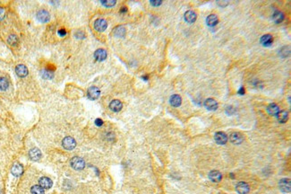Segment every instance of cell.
<instances>
[{
    "mask_svg": "<svg viewBox=\"0 0 291 194\" xmlns=\"http://www.w3.org/2000/svg\"><path fill=\"white\" fill-rule=\"evenodd\" d=\"M29 156L31 160H33V161H38L41 157V152L39 148L37 147H34V148H32L30 150L29 152Z\"/></svg>",
    "mask_w": 291,
    "mask_h": 194,
    "instance_id": "obj_15",
    "label": "cell"
},
{
    "mask_svg": "<svg viewBox=\"0 0 291 194\" xmlns=\"http://www.w3.org/2000/svg\"><path fill=\"white\" fill-rule=\"evenodd\" d=\"M52 181L48 177H41L40 179V186H41L43 189H49L52 187Z\"/></svg>",
    "mask_w": 291,
    "mask_h": 194,
    "instance_id": "obj_20",
    "label": "cell"
},
{
    "mask_svg": "<svg viewBox=\"0 0 291 194\" xmlns=\"http://www.w3.org/2000/svg\"><path fill=\"white\" fill-rule=\"evenodd\" d=\"M108 27V23L105 19L100 18V19H97L94 22V29L97 31H104Z\"/></svg>",
    "mask_w": 291,
    "mask_h": 194,
    "instance_id": "obj_4",
    "label": "cell"
},
{
    "mask_svg": "<svg viewBox=\"0 0 291 194\" xmlns=\"http://www.w3.org/2000/svg\"><path fill=\"white\" fill-rule=\"evenodd\" d=\"M32 194H44V189L40 185H34L30 189Z\"/></svg>",
    "mask_w": 291,
    "mask_h": 194,
    "instance_id": "obj_29",
    "label": "cell"
},
{
    "mask_svg": "<svg viewBox=\"0 0 291 194\" xmlns=\"http://www.w3.org/2000/svg\"><path fill=\"white\" fill-rule=\"evenodd\" d=\"M236 190L239 194H248L250 191V187L249 185L245 182H240L237 184L236 186Z\"/></svg>",
    "mask_w": 291,
    "mask_h": 194,
    "instance_id": "obj_7",
    "label": "cell"
},
{
    "mask_svg": "<svg viewBox=\"0 0 291 194\" xmlns=\"http://www.w3.org/2000/svg\"><path fill=\"white\" fill-rule=\"evenodd\" d=\"M218 6H219L220 7H227L229 5V2L228 1H218L217 2Z\"/></svg>",
    "mask_w": 291,
    "mask_h": 194,
    "instance_id": "obj_35",
    "label": "cell"
},
{
    "mask_svg": "<svg viewBox=\"0 0 291 194\" xmlns=\"http://www.w3.org/2000/svg\"><path fill=\"white\" fill-rule=\"evenodd\" d=\"M62 146L64 149L72 150L76 147V142L72 137H66L62 140Z\"/></svg>",
    "mask_w": 291,
    "mask_h": 194,
    "instance_id": "obj_2",
    "label": "cell"
},
{
    "mask_svg": "<svg viewBox=\"0 0 291 194\" xmlns=\"http://www.w3.org/2000/svg\"><path fill=\"white\" fill-rule=\"evenodd\" d=\"M279 56H280L281 58H287V57H288L289 54H290V49H289V47H288V46H284V47H282V48L279 50Z\"/></svg>",
    "mask_w": 291,
    "mask_h": 194,
    "instance_id": "obj_27",
    "label": "cell"
},
{
    "mask_svg": "<svg viewBox=\"0 0 291 194\" xmlns=\"http://www.w3.org/2000/svg\"><path fill=\"white\" fill-rule=\"evenodd\" d=\"M9 86V82L6 77H0V91H6Z\"/></svg>",
    "mask_w": 291,
    "mask_h": 194,
    "instance_id": "obj_28",
    "label": "cell"
},
{
    "mask_svg": "<svg viewBox=\"0 0 291 194\" xmlns=\"http://www.w3.org/2000/svg\"><path fill=\"white\" fill-rule=\"evenodd\" d=\"M123 108V104L119 100H113L110 104H109V109L114 112H118L122 110Z\"/></svg>",
    "mask_w": 291,
    "mask_h": 194,
    "instance_id": "obj_17",
    "label": "cell"
},
{
    "mask_svg": "<svg viewBox=\"0 0 291 194\" xmlns=\"http://www.w3.org/2000/svg\"><path fill=\"white\" fill-rule=\"evenodd\" d=\"M4 17H5V10L2 7H0V20H2Z\"/></svg>",
    "mask_w": 291,
    "mask_h": 194,
    "instance_id": "obj_38",
    "label": "cell"
},
{
    "mask_svg": "<svg viewBox=\"0 0 291 194\" xmlns=\"http://www.w3.org/2000/svg\"><path fill=\"white\" fill-rule=\"evenodd\" d=\"M101 4L106 7H113L117 4V2L115 0H109V1H101Z\"/></svg>",
    "mask_w": 291,
    "mask_h": 194,
    "instance_id": "obj_31",
    "label": "cell"
},
{
    "mask_svg": "<svg viewBox=\"0 0 291 194\" xmlns=\"http://www.w3.org/2000/svg\"><path fill=\"white\" fill-rule=\"evenodd\" d=\"M0 194H2V191L1 190H0Z\"/></svg>",
    "mask_w": 291,
    "mask_h": 194,
    "instance_id": "obj_42",
    "label": "cell"
},
{
    "mask_svg": "<svg viewBox=\"0 0 291 194\" xmlns=\"http://www.w3.org/2000/svg\"><path fill=\"white\" fill-rule=\"evenodd\" d=\"M184 18L185 20V22H187L188 23H195L197 19V15L195 12H193L192 10H189L187 12L185 13V15H184Z\"/></svg>",
    "mask_w": 291,
    "mask_h": 194,
    "instance_id": "obj_11",
    "label": "cell"
},
{
    "mask_svg": "<svg viewBox=\"0 0 291 194\" xmlns=\"http://www.w3.org/2000/svg\"><path fill=\"white\" fill-rule=\"evenodd\" d=\"M218 23H219V18H218V16H217L216 15H214V14L210 15L206 18V23H207V25L210 26V27H213V26L217 25Z\"/></svg>",
    "mask_w": 291,
    "mask_h": 194,
    "instance_id": "obj_19",
    "label": "cell"
},
{
    "mask_svg": "<svg viewBox=\"0 0 291 194\" xmlns=\"http://www.w3.org/2000/svg\"><path fill=\"white\" fill-rule=\"evenodd\" d=\"M114 35L117 37H124L125 35V28L122 25L117 26L114 29Z\"/></svg>",
    "mask_w": 291,
    "mask_h": 194,
    "instance_id": "obj_23",
    "label": "cell"
},
{
    "mask_svg": "<svg viewBox=\"0 0 291 194\" xmlns=\"http://www.w3.org/2000/svg\"><path fill=\"white\" fill-rule=\"evenodd\" d=\"M238 93L241 94V95L245 94V88H244L243 86H241V87L239 88V90H238Z\"/></svg>",
    "mask_w": 291,
    "mask_h": 194,
    "instance_id": "obj_39",
    "label": "cell"
},
{
    "mask_svg": "<svg viewBox=\"0 0 291 194\" xmlns=\"http://www.w3.org/2000/svg\"><path fill=\"white\" fill-rule=\"evenodd\" d=\"M41 76L45 79H52L54 77V69H51L49 68H47L44 70H42Z\"/></svg>",
    "mask_w": 291,
    "mask_h": 194,
    "instance_id": "obj_24",
    "label": "cell"
},
{
    "mask_svg": "<svg viewBox=\"0 0 291 194\" xmlns=\"http://www.w3.org/2000/svg\"><path fill=\"white\" fill-rule=\"evenodd\" d=\"M277 118H278V120L280 122V123H285L287 119H288V113L286 111H281V112H279V113L276 115Z\"/></svg>",
    "mask_w": 291,
    "mask_h": 194,
    "instance_id": "obj_25",
    "label": "cell"
},
{
    "mask_svg": "<svg viewBox=\"0 0 291 194\" xmlns=\"http://www.w3.org/2000/svg\"><path fill=\"white\" fill-rule=\"evenodd\" d=\"M15 72L17 74L18 77H25L28 75V69L26 68V66L22 64H20L15 68Z\"/></svg>",
    "mask_w": 291,
    "mask_h": 194,
    "instance_id": "obj_16",
    "label": "cell"
},
{
    "mask_svg": "<svg viewBox=\"0 0 291 194\" xmlns=\"http://www.w3.org/2000/svg\"><path fill=\"white\" fill-rule=\"evenodd\" d=\"M235 112H236V109L233 106H229L226 108V113L228 115H232L233 113H235Z\"/></svg>",
    "mask_w": 291,
    "mask_h": 194,
    "instance_id": "obj_32",
    "label": "cell"
},
{
    "mask_svg": "<svg viewBox=\"0 0 291 194\" xmlns=\"http://www.w3.org/2000/svg\"><path fill=\"white\" fill-rule=\"evenodd\" d=\"M75 37L78 39H83V38H85V34L82 31H78L75 32Z\"/></svg>",
    "mask_w": 291,
    "mask_h": 194,
    "instance_id": "obj_33",
    "label": "cell"
},
{
    "mask_svg": "<svg viewBox=\"0 0 291 194\" xmlns=\"http://www.w3.org/2000/svg\"><path fill=\"white\" fill-rule=\"evenodd\" d=\"M11 172H12L13 175L18 177V176L22 175V172H23V168H22V166L21 165H19V164H15V165L13 166V167H12V169H11Z\"/></svg>",
    "mask_w": 291,
    "mask_h": 194,
    "instance_id": "obj_21",
    "label": "cell"
},
{
    "mask_svg": "<svg viewBox=\"0 0 291 194\" xmlns=\"http://www.w3.org/2000/svg\"><path fill=\"white\" fill-rule=\"evenodd\" d=\"M7 42L11 45V46H16L17 43H18V38L16 35L14 34H12L8 37L7 39Z\"/></svg>",
    "mask_w": 291,
    "mask_h": 194,
    "instance_id": "obj_30",
    "label": "cell"
},
{
    "mask_svg": "<svg viewBox=\"0 0 291 194\" xmlns=\"http://www.w3.org/2000/svg\"><path fill=\"white\" fill-rule=\"evenodd\" d=\"M169 104L174 107H179L182 104V98L178 94H173L169 98Z\"/></svg>",
    "mask_w": 291,
    "mask_h": 194,
    "instance_id": "obj_18",
    "label": "cell"
},
{
    "mask_svg": "<svg viewBox=\"0 0 291 194\" xmlns=\"http://www.w3.org/2000/svg\"><path fill=\"white\" fill-rule=\"evenodd\" d=\"M142 78H143V80L147 81V80H148V78H149V77H148V76H143V77H142Z\"/></svg>",
    "mask_w": 291,
    "mask_h": 194,
    "instance_id": "obj_41",
    "label": "cell"
},
{
    "mask_svg": "<svg viewBox=\"0 0 291 194\" xmlns=\"http://www.w3.org/2000/svg\"><path fill=\"white\" fill-rule=\"evenodd\" d=\"M267 112L271 116H276L279 112V108L277 104H271L268 107H267Z\"/></svg>",
    "mask_w": 291,
    "mask_h": 194,
    "instance_id": "obj_22",
    "label": "cell"
},
{
    "mask_svg": "<svg viewBox=\"0 0 291 194\" xmlns=\"http://www.w3.org/2000/svg\"><path fill=\"white\" fill-rule=\"evenodd\" d=\"M204 106L208 111H216L219 107V104L213 98H208L204 101Z\"/></svg>",
    "mask_w": 291,
    "mask_h": 194,
    "instance_id": "obj_10",
    "label": "cell"
},
{
    "mask_svg": "<svg viewBox=\"0 0 291 194\" xmlns=\"http://www.w3.org/2000/svg\"><path fill=\"white\" fill-rule=\"evenodd\" d=\"M279 188L284 193L290 192V190H291L290 180L289 179H287V178H283V179L279 180Z\"/></svg>",
    "mask_w": 291,
    "mask_h": 194,
    "instance_id": "obj_3",
    "label": "cell"
},
{
    "mask_svg": "<svg viewBox=\"0 0 291 194\" xmlns=\"http://www.w3.org/2000/svg\"><path fill=\"white\" fill-rule=\"evenodd\" d=\"M95 124H96L97 126H98V127H101V126L103 125V120H102L101 119H97V120H95Z\"/></svg>",
    "mask_w": 291,
    "mask_h": 194,
    "instance_id": "obj_37",
    "label": "cell"
},
{
    "mask_svg": "<svg viewBox=\"0 0 291 194\" xmlns=\"http://www.w3.org/2000/svg\"><path fill=\"white\" fill-rule=\"evenodd\" d=\"M229 140L235 145H240L244 141V136L239 132H233L229 136Z\"/></svg>",
    "mask_w": 291,
    "mask_h": 194,
    "instance_id": "obj_8",
    "label": "cell"
},
{
    "mask_svg": "<svg viewBox=\"0 0 291 194\" xmlns=\"http://www.w3.org/2000/svg\"><path fill=\"white\" fill-rule=\"evenodd\" d=\"M37 19L41 23H48L50 20V15L47 10H40L37 13Z\"/></svg>",
    "mask_w": 291,
    "mask_h": 194,
    "instance_id": "obj_9",
    "label": "cell"
},
{
    "mask_svg": "<svg viewBox=\"0 0 291 194\" xmlns=\"http://www.w3.org/2000/svg\"><path fill=\"white\" fill-rule=\"evenodd\" d=\"M87 94L90 100H97L101 95V90L97 86H91L88 89Z\"/></svg>",
    "mask_w": 291,
    "mask_h": 194,
    "instance_id": "obj_5",
    "label": "cell"
},
{
    "mask_svg": "<svg viewBox=\"0 0 291 194\" xmlns=\"http://www.w3.org/2000/svg\"><path fill=\"white\" fill-rule=\"evenodd\" d=\"M209 178L213 182H219L222 180V174L218 170H212L209 173Z\"/></svg>",
    "mask_w": 291,
    "mask_h": 194,
    "instance_id": "obj_12",
    "label": "cell"
},
{
    "mask_svg": "<svg viewBox=\"0 0 291 194\" xmlns=\"http://www.w3.org/2000/svg\"><path fill=\"white\" fill-rule=\"evenodd\" d=\"M214 140L219 145H225L226 143L228 142V136L226 135V133H224V132L219 131V132L215 133Z\"/></svg>",
    "mask_w": 291,
    "mask_h": 194,
    "instance_id": "obj_6",
    "label": "cell"
},
{
    "mask_svg": "<svg viewBox=\"0 0 291 194\" xmlns=\"http://www.w3.org/2000/svg\"><path fill=\"white\" fill-rule=\"evenodd\" d=\"M70 165L72 166V168H74L75 170H83L85 167V162L83 158L81 157H73L70 161Z\"/></svg>",
    "mask_w": 291,
    "mask_h": 194,
    "instance_id": "obj_1",
    "label": "cell"
},
{
    "mask_svg": "<svg viewBox=\"0 0 291 194\" xmlns=\"http://www.w3.org/2000/svg\"><path fill=\"white\" fill-rule=\"evenodd\" d=\"M260 42H261V43H262L263 46H264V47H270L273 43V37L271 34H264V35L262 36Z\"/></svg>",
    "mask_w": 291,
    "mask_h": 194,
    "instance_id": "obj_14",
    "label": "cell"
},
{
    "mask_svg": "<svg viewBox=\"0 0 291 194\" xmlns=\"http://www.w3.org/2000/svg\"><path fill=\"white\" fill-rule=\"evenodd\" d=\"M107 51L103 49H99L94 52V58L97 61H104L107 58Z\"/></svg>",
    "mask_w": 291,
    "mask_h": 194,
    "instance_id": "obj_13",
    "label": "cell"
},
{
    "mask_svg": "<svg viewBox=\"0 0 291 194\" xmlns=\"http://www.w3.org/2000/svg\"><path fill=\"white\" fill-rule=\"evenodd\" d=\"M150 3L153 7H159V6H160L161 4H162V1H151Z\"/></svg>",
    "mask_w": 291,
    "mask_h": 194,
    "instance_id": "obj_36",
    "label": "cell"
},
{
    "mask_svg": "<svg viewBox=\"0 0 291 194\" xmlns=\"http://www.w3.org/2000/svg\"><path fill=\"white\" fill-rule=\"evenodd\" d=\"M57 34H58V35H59V36H61V37H64V36H66V35H67V31H66V29L61 28V29H59V30H58Z\"/></svg>",
    "mask_w": 291,
    "mask_h": 194,
    "instance_id": "obj_34",
    "label": "cell"
},
{
    "mask_svg": "<svg viewBox=\"0 0 291 194\" xmlns=\"http://www.w3.org/2000/svg\"><path fill=\"white\" fill-rule=\"evenodd\" d=\"M120 12H121L122 14H124V13H126V12H127V8H126L125 7H123L120 9Z\"/></svg>",
    "mask_w": 291,
    "mask_h": 194,
    "instance_id": "obj_40",
    "label": "cell"
},
{
    "mask_svg": "<svg viewBox=\"0 0 291 194\" xmlns=\"http://www.w3.org/2000/svg\"><path fill=\"white\" fill-rule=\"evenodd\" d=\"M272 19L276 23H280L284 20V14L280 11H276L272 15Z\"/></svg>",
    "mask_w": 291,
    "mask_h": 194,
    "instance_id": "obj_26",
    "label": "cell"
}]
</instances>
